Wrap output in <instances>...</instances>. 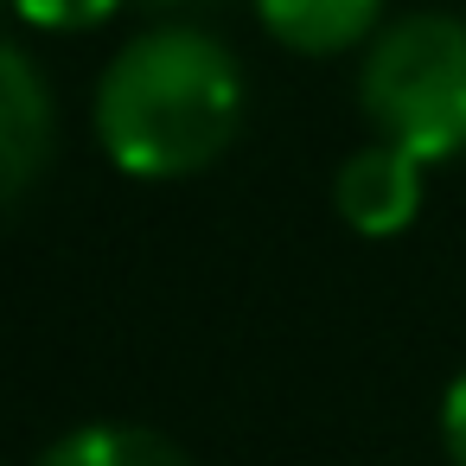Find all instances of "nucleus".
<instances>
[{"label":"nucleus","mask_w":466,"mask_h":466,"mask_svg":"<svg viewBox=\"0 0 466 466\" xmlns=\"http://www.w3.org/2000/svg\"><path fill=\"white\" fill-rule=\"evenodd\" d=\"M122 0H14V14L26 26H46V33H84V26H103Z\"/></svg>","instance_id":"nucleus-7"},{"label":"nucleus","mask_w":466,"mask_h":466,"mask_svg":"<svg viewBox=\"0 0 466 466\" xmlns=\"http://www.w3.org/2000/svg\"><path fill=\"white\" fill-rule=\"evenodd\" d=\"M39 466H192V460H186L167 434L122 428V421H96V428L65 434Z\"/></svg>","instance_id":"nucleus-6"},{"label":"nucleus","mask_w":466,"mask_h":466,"mask_svg":"<svg viewBox=\"0 0 466 466\" xmlns=\"http://www.w3.org/2000/svg\"><path fill=\"white\" fill-rule=\"evenodd\" d=\"M256 14L288 52L332 58V52H351L358 39H370L383 0H256Z\"/></svg>","instance_id":"nucleus-5"},{"label":"nucleus","mask_w":466,"mask_h":466,"mask_svg":"<svg viewBox=\"0 0 466 466\" xmlns=\"http://www.w3.org/2000/svg\"><path fill=\"white\" fill-rule=\"evenodd\" d=\"M332 205L351 230L364 237H396L402 224H415L421 211V160L377 141V147H358L339 179H332Z\"/></svg>","instance_id":"nucleus-3"},{"label":"nucleus","mask_w":466,"mask_h":466,"mask_svg":"<svg viewBox=\"0 0 466 466\" xmlns=\"http://www.w3.org/2000/svg\"><path fill=\"white\" fill-rule=\"evenodd\" d=\"M364 116L402 154L453 160L466 154V20L409 14L364 58Z\"/></svg>","instance_id":"nucleus-2"},{"label":"nucleus","mask_w":466,"mask_h":466,"mask_svg":"<svg viewBox=\"0 0 466 466\" xmlns=\"http://www.w3.org/2000/svg\"><path fill=\"white\" fill-rule=\"evenodd\" d=\"M167 7H173V0H167Z\"/></svg>","instance_id":"nucleus-9"},{"label":"nucleus","mask_w":466,"mask_h":466,"mask_svg":"<svg viewBox=\"0 0 466 466\" xmlns=\"http://www.w3.org/2000/svg\"><path fill=\"white\" fill-rule=\"evenodd\" d=\"M52 147V103H46V77L33 71L26 52L0 46V205H14L33 173L46 167Z\"/></svg>","instance_id":"nucleus-4"},{"label":"nucleus","mask_w":466,"mask_h":466,"mask_svg":"<svg viewBox=\"0 0 466 466\" xmlns=\"http://www.w3.org/2000/svg\"><path fill=\"white\" fill-rule=\"evenodd\" d=\"M441 434H447L453 466H466V370L447 383V402H441Z\"/></svg>","instance_id":"nucleus-8"},{"label":"nucleus","mask_w":466,"mask_h":466,"mask_svg":"<svg viewBox=\"0 0 466 466\" xmlns=\"http://www.w3.org/2000/svg\"><path fill=\"white\" fill-rule=\"evenodd\" d=\"M243 122L237 58L192 26L122 46L96 84V135L135 179H186L211 167Z\"/></svg>","instance_id":"nucleus-1"}]
</instances>
